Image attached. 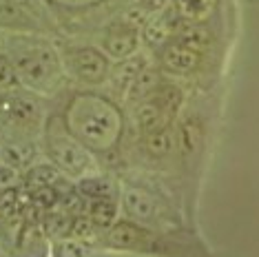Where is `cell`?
I'll use <instances>...</instances> for the list:
<instances>
[{
    "mask_svg": "<svg viewBox=\"0 0 259 257\" xmlns=\"http://www.w3.org/2000/svg\"><path fill=\"white\" fill-rule=\"evenodd\" d=\"M67 122L69 133L80 140L87 149L107 151L120 140L122 131V118L109 100L93 93H82L75 96L67 109Z\"/></svg>",
    "mask_w": 259,
    "mask_h": 257,
    "instance_id": "6da1fadb",
    "label": "cell"
},
{
    "mask_svg": "<svg viewBox=\"0 0 259 257\" xmlns=\"http://www.w3.org/2000/svg\"><path fill=\"white\" fill-rule=\"evenodd\" d=\"M9 58L22 87L36 93H54L62 84V60L47 40L20 33L9 42Z\"/></svg>",
    "mask_w": 259,
    "mask_h": 257,
    "instance_id": "7a4b0ae2",
    "label": "cell"
},
{
    "mask_svg": "<svg viewBox=\"0 0 259 257\" xmlns=\"http://www.w3.org/2000/svg\"><path fill=\"white\" fill-rule=\"evenodd\" d=\"M45 153L49 162L69 178H84L93 171L89 149L75 140L62 122H49L45 131Z\"/></svg>",
    "mask_w": 259,
    "mask_h": 257,
    "instance_id": "3957f363",
    "label": "cell"
},
{
    "mask_svg": "<svg viewBox=\"0 0 259 257\" xmlns=\"http://www.w3.org/2000/svg\"><path fill=\"white\" fill-rule=\"evenodd\" d=\"M0 115H3L7 128H18V131H33L42 122L40 102L31 93L20 91L18 87L3 91V96H0Z\"/></svg>",
    "mask_w": 259,
    "mask_h": 257,
    "instance_id": "277c9868",
    "label": "cell"
},
{
    "mask_svg": "<svg viewBox=\"0 0 259 257\" xmlns=\"http://www.w3.org/2000/svg\"><path fill=\"white\" fill-rule=\"evenodd\" d=\"M64 67L73 78L87 84H102L111 75V62L104 51L96 47H73L64 54Z\"/></svg>",
    "mask_w": 259,
    "mask_h": 257,
    "instance_id": "5b68a950",
    "label": "cell"
},
{
    "mask_svg": "<svg viewBox=\"0 0 259 257\" xmlns=\"http://www.w3.org/2000/svg\"><path fill=\"white\" fill-rule=\"evenodd\" d=\"M7 248L9 257H49V242H47V233L42 226L36 224H22L14 233Z\"/></svg>",
    "mask_w": 259,
    "mask_h": 257,
    "instance_id": "8992f818",
    "label": "cell"
},
{
    "mask_svg": "<svg viewBox=\"0 0 259 257\" xmlns=\"http://www.w3.org/2000/svg\"><path fill=\"white\" fill-rule=\"evenodd\" d=\"M149 239L146 233L138 222H115L111 229L104 233V242L111 248H120V250H133V248H142Z\"/></svg>",
    "mask_w": 259,
    "mask_h": 257,
    "instance_id": "52a82bcc",
    "label": "cell"
},
{
    "mask_svg": "<svg viewBox=\"0 0 259 257\" xmlns=\"http://www.w3.org/2000/svg\"><path fill=\"white\" fill-rule=\"evenodd\" d=\"M199 62H202V54L182 45L180 40H173L162 47V64L173 73H191L199 67Z\"/></svg>",
    "mask_w": 259,
    "mask_h": 257,
    "instance_id": "ba28073f",
    "label": "cell"
},
{
    "mask_svg": "<svg viewBox=\"0 0 259 257\" xmlns=\"http://www.w3.org/2000/svg\"><path fill=\"white\" fill-rule=\"evenodd\" d=\"M138 45H140L138 29L131 25H117L104 38V54L115 58V60H124V58H131L138 51Z\"/></svg>",
    "mask_w": 259,
    "mask_h": 257,
    "instance_id": "9c48e42d",
    "label": "cell"
},
{
    "mask_svg": "<svg viewBox=\"0 0 259 257\" xmlns=\"http://www.w3.org/2000/svg\"><path fill=\"white\" fill-rule=\"evenodd\" d=\"M0 27L16 33H36L40 25L36 16H31L27 9L16 5L14 0H0Z\"/></svg>",
    "mask_w": 259,
    "mask_h": 257,
    "instance_id": "30bf717a",
    "label": "cell"
},
{
    "mask_svg": "<svg viewBox=\"0 0 259 257\" xmlns=\"http://www.w3.org/2000/svg\"><path fill=\"white\" fill-rule=\"evenodd\" d=\"M122 208H124L126 218L133 222H151L157 215V204L149 193L140 189H128L122 195Z\"/></svg>",
    "mask_w": 259,
    "mask_h": 257,
    "instance_id": "8fae6325",
    "label": "cell"
},
{
    "mask_svg": "<svg viewBox=\"0 0 259 257\" xmlns=\"http://www.w3.org/2000/svg\"><path fill=\"white\" fill-rule=\"evenodd\" d=\"M173 115H168L160 104H157L153 98H146L138 104V111H135V120H138V126L142 128L144 133L157 131V128L168 126V122Z\"/></svg>",
    "mask_w": 259,
    "mask_h": 257,
    "instance_id": "7c38bea8",
    "label": "cell"
},
{
    "mask_svg": "<svg viewBox=\"0 0 259 257\" xmlns=\"http://www.w3.org/2000/svg\"><path fill=\"white\" fill-rule=\"evenodd\" d=\"M160 73L155 71V69H151V67H144L140 69V73L133 78V82L128 84V89H126V98L131 102H142L146 100V98H151L153 96V91L160 87Z\"/></svg>",
    "mask_w": 259,
    "mask_h": 257,
    "instance_id": "4fadbf2b",
    "label": "cell"
},
{
    "mask_svg": "<svg viewBox=\"0 0 259 257\" xmlns=\"http://www.w3.org/2000/svg\"><path fill=\"white\" fill-rule=\"evenodd\" d=\"M78 193L84 200H100V197H115L117 200V186L113 180L104 178V175H84L78 180Z\"/></svg>",
    "mask_w": 259,
    "mask_h": 257,
    "instance_id": "5bb4252c",
    "label": "cell"
},
{
    "mask_svg": "<svg viewBox=\"0 0 259 257\" xmlns=\"http://www.w3.org/2000/svg\"><path fill=\"white\" fill-rule=\"evenodd\" d=\"M87 218L93 224H98L102 231L111 229L117 222V200L115 197H100V200H89L87 206Z\"/></svg>",
    "mask_w": 259,
    "mask_h": 257,
    "instance_id": "9a60e30c",
    "label": "cell"
},
{
    "mask_svg": "<svg viewBox=\"0 0 259 257\" xmlns=\"http://www.w3.org/2000/svg\"><path fill=\"white\" fill-rule=\"evenodd\" d=\"M199 147H202V126L197 120H186L178 131V149L184 160H191L197 155Z\"/></svg>",
    "mask_w": 259,
    "mask_h": 257,
    "instance_id": "2e32d148",
    "label": "cell"
},
{
    "mask_svg": "<svg viewBox=\"0 0 259 257\" xmlns=\"http://www.w3.org/2000/svg\"><path fill=\"white\" fill-rule=\"evenodd\" d=\"M175 40H180L182 45L191 47V49L195 51H206L213 42V38H210V33L206 31L202 25H195V22H186V25H182L178 31H175Z\"/></svg>",
    "mask_w": 259,
    "mask_h": 257,
    "instance_id": "e0dca14e",
    "label": "cell"
},
{
    "mask_svg": "<svg viewBox=\"0 0 259 257\" xmlns=\"http://www.w3.org/2000/svg\"><path fill=\"white\" fill-rule=\"evenodd\" d=\"M71 226H73V215L67 211L49 213L42 222V231L47 233V237H56V239H67L71 235Z\"/></svg>",
    "mask_w": 259,
    "mask_h": 257,
    "instance_id": "ac0fdd59",
    "label": "cell"
},
{
    "mask_svg": "<svg viewBox=\"0 0 259 257\" xmlns=\"http://www.w3.org/2000/svg\"><path fill=\"white\" fill-rule=\"evenodd\" d=\"M170 147H173V136H170L168 126L157 128V131L144 133V149L149 151V155L153 157H164L170 153Z\"/></svg>",
    "mask_w": 259,
    "mask_h": 257,
    "instance_id": "d6986e66",
    "label": "cell"
},
{
    "mask_svg": "<svg viewBox=\"0 0 259 257\" xmlns=\"http://www.w3.org/2000/svg\"><path fill=\"white\" fill-rule=\"evenodd\" d=\"M120 64L115 67V71H113V84L115 87H120L122 91H126L128 89V84L133 82V78L140 73V69L144 67V60L142 58H124V60H117Z\"/></svg>",
    "mask_w": 259,
    "mask_h": 257,
    "instance_id": "ffe728a7",
    "label": "cell"
},
{
    "mask_svg": "<svg viewBox=\"0 0 259 257\" xmlns=\"http://www.w3.org/2000/svg\"><path fill=\"white\" fill-rule=\"evenodd\" d=\"M153 100H155L160 107L166 111L168 115H175V111L180 109V104H182V93L178 87H173V84H164L160 82V87H157L155 91H153Z\"/></svg>",
    "mask_w": 259,
    "mask_h": 257,
    "instance_id": "44dd1931",
    "label": "cell"
},
{
    "mask_svg": "<svg viewBox=\"0 0 259 257\" xmlns=\"http://www.w3.org/2000/svg\"><path fill=\"white\" fill-rule=\"evenodd\" d=\"M16 87H20V80L14 62H11L9 54H0V91H9Z\"/></svg>",
    "mask_w": 259,
    "mask_h": 257,
    "instance_id": "7402d4cb",
    "label": "cell"
},
{
    "mask_svg": "<svg viewBox=\"0 0 259 257\" xmlns=\"http://www.w3.org/2000/svg\"><path fill=\"white\" fill-rule=\"evenodd\" d=\"M208 11V0H178V14L188 20H199Z\"/></svg>",
    "mask_w": 259,
    "mask_h": 257,
    "instance_id": "603a6c76",
    "label": "cell"
},
{
    "mask_svg": "<svg viewBox=\"0 0 259 257\" xmlns=\"http://www.w3.org/2000/svg\"><path fill=\"white\" fill-rule=\"evenodd\" d=\"M168 36H170V25H168L166 20H153L151 25L146 27V33H144L146 42L155 45V47L166 45L168 42Z\"/></svg>",
    "mask_w": 259,
    "mask_h": 257,
    "instance_id": "cb8c5ba5",
    "label": "cell"
},
{
    "mask_svg": "<svg viewBox=\"0 0 259 257\" xmlns=\"http://www.w3.org/2000/svg\"><path fill=\"white\" fill-rule=\"evenodd\" d=\"M16 5H20L22 9H27L31 16H38V11H40V5H38V0H14Z\"/></svg>",
    "mask_w": 259,
    "mask_h": 257,
    "instance_id": "d4e9b609",
    "label": "cell"
},
{
    "mask_svg": "<svg viewBox=\"0 0 259 257\" xmlns=\"http://www.w3.org/2000/svg\"><path fill=\"white\" fill-rule=\"evenodd\" d=\"M0 257H9L7 255V248H5V244H3V239H0Z\"/></svg>",
    "mask_w": 259,
    "mask_h": 257,
    "instance_id": "484cf974",
    "label": "cell"
},
{
    "mask_svg": "<svg viewBox=\"0 0 259 257\" xmlns=\"http://www.w3.org/2000/svg\"><path fill=\"white\" fill-rule=\"evenodd\" d=\"M5 164V162H3V153H0V166H3Z\"/></svg>",
    "mask_w": 259,
    "mask_h": 257,
    "instance_id": "4316f807",
    "label": "cell"
}]
</instances>
